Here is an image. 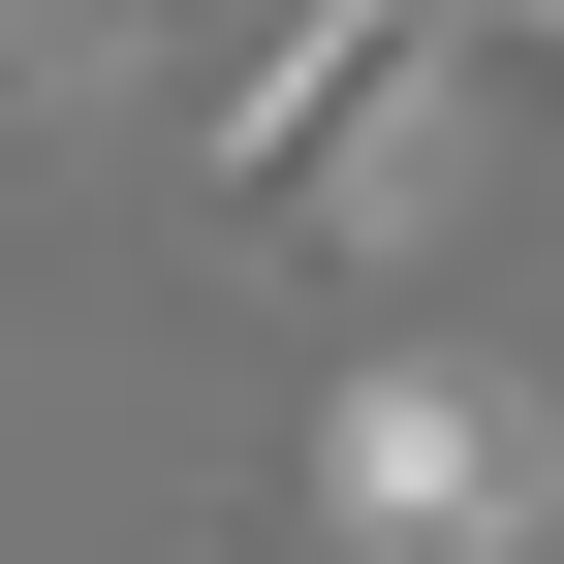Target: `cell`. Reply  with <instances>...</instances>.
Segmentation results:
<instances>
[{
	"label": "cell",
	"mask_w": 564,
	"mask_h": 564,
	"mask_svg": "<svg viewBox=\"0 0 564 564\" xmlns=\"http://www.w3.org/2000/svg\"><path fill=\"white\" fill-rule=\"evenodd\" d=\"M440 95H470V0H282V32L220 63V126H188V188L282 220V251H408L440 158H470Z\"/></svg>",
	"instance_id": "cell-1"
},
{
	"label": "cell",
	"mask_w": 564,
	"mask_h": 564,
	"mask_svg": "<svg viewBox=\"0 0 564 564\" xmlns=\"http://www.w3.org/2000/svg\"><path fill=\"white\" fill-rule=\"evenodd\" d=\"M564 440L533 377H470V345H345L314 377V564H533Z\"/></svg>",
	"instance_id": "cell-2"
},
{
	"label": "cell",
	"mask_w": 564,
	"mask_h": 564,
	"mask_svg": "<svg viewBox=\"0 0 564 564\" xmlns=\"http://www.w3.org/2000/svg\"><path fill=\"white\" fill-rule=\"evenodd\" d=\"M32 63H63V0H0V158H32Z\"/></svg>",
	"instance_id": "cell-3"
},
{
	"label": "cell",
	"mask_w": 564,
	"mask_h": 564,
	"mask_svg": "<svg viewBox=\"0 0 564 564\" xmlns=\"http://www.w3.org/2000/svg\"><path fill=\"white\" fill-rule=\"evenodd\" d=\"M502 32H533V63H564V0H502Z\"/></svg>",
	"instance_id": "cell-4"
}]
</instances>
